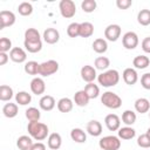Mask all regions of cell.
<instances>
[{
	"label": "cell",
	"instance_id": "60d3db41",
	"mask_svg": "<svg viewBox=\"0 0 150 150\" xmlns=\"http://www.w3.org/2000/svg\"><path fill=\"white\" fill-rule=\"evenodd\" d=\"M67 34H68L69 38H77V36H80V23L71 22L67 27Z\"/></svg>",
	"mask_w": 150,
	"mask_h": 150
},
{
	"label": "cell",
	"instance_id": "ab89813d",
	"mask_svg": "<svg viewBox=\"0 0 150 150\" xmlns=\"http://www.w3.org/2000/svg\"><path fill=\"white\" fill-rule=\"evenodd\" d=\"M96 6H97V4H96L95 0H83V1L81 2V8H82L83 12H86V13H91V12H94V11L96 9Z\"/></svg>",
	"mask_w": 150,
	"mask_h": 150
},
{
	"label": "cell",
	"instance_id": "cb8c5ba5",
	"mask_svg": "<svg viewBox=\"0 0 150 150\" xmlns=\"http://www.w3.org/2000/svg\"><path fill=\"white\" fill-rule=\"evenodd\" d=\"M18 105L15 103H6L4 107H2V114L7 117V118H13L18 115Z\"/></svg>",
	"mask_w": 150,
	"mask_h": 150
},
{
	"label": "cell",
	"instance_id": "f546056e",
	"mask_svg": "<svg viewBox=\"0 0 150 150\" xmlns=\"http://www.w3.org/2000/svg\"><path fill=\"white\" fill-rule=\"evenodd\" d=\"M23 46L27 52L29 53H38L42 49V42L41 41H25Z\"/></svg>",
	"mask_w": 150,
	"mask_h": 150
},
{
	"label": "cell",
	"instance_id": "603a6c76",
	"mask_svg": "<svg viewBox=\"0 0 150 150\" xmlns=\"http://www.w3.org/2000/svg\"><path fill=\"white\" fill-rule=\"evenodd\" d=\"M33 141H32V137L29 136H26V135H22L18 138L16 141V146L20 149V150H30L32 145H33Z\"/></svg>",
	"mask_w": 150,
	"mask_h": 150
},
{
	"label": "cell",
	"instance_id": "ac0fdd59",
	"mask_svg": "<svg viewBox=\"0 0 150 150\" xmlns=\"http://www.w3.org/2000/svg\"><path fill=\"white\" fill-rule=\"evenodd\" d=\"M47 144H48V148L52 149V150H57V149H60V146H61V144H62L61 135L57 134V132H52V134L48 136Z\"/></svg>",
	"mask_w": 150,
	"mask_h": 150
},
{
	"label": "cell",
	"instance_id": "ee69618b",
	"mask_svg": "<svg viewBox=\"0 0 150 150\" xmlns=\"http://www.w3.org/2000/svg\"><path fill=\"white\" fill-rule=\"evenodd\" d=\"M141 84L144 89L150 90V73H145L141 77Z\"/></svg>",
	"mask_w": 150,
	"mask_h": 150
},
{
	"label": "cell",
	"instance_id": "83f0119b",
	"mask_svg": "<svg viewBox=\"0 0 150 150\" xmlns=\"http://www.w3.org/2000/svg\"><path fill=\"white\" fill-rule=\"evenodd\" d=\"M93 49L97 54H103L108 49V43H107V41L104 39L98 38V39L94 40V42H93Z\"/></svg>",
	"mask_w": 150,
	"mask_h": 150
},
{
	"label": "cell",
	"instance_id": "681fc988",
	"mask_svg": "<svg viewBox=\"0 0 150 150\" xmlns=\"http://www.w3.org/2000/svg\"><path fill=\"white\" fill-rule=\"evenodd\" d=\"M146 134L150 136V128H148V130H146Z\"/></svg>",
	"mask_w": 150,
	"mask_h": 150
},
{
	"label": "cell",
	"instance_id": "836d02e7",
	"mask_svg": "<svg viewBox=\"0 0 150 150\" xmlns=\"http://www.w3.org/2000/svg\"><path fill=\"white\" fill-rule=\"evenodd\" d=\"M25 41H41L40 33L36 28H28L25 32Z\"/></svg>",
	"mask_w": 150,
	"mask_h": 150
},
{
	"label": "cell",
	"instance_id": "7c38bea8",
	"mask_svg": "<svg viewBox=\"0 0 150 150\" xmlns=\"http://www.w3.org/2000/svg\"><path fill=\"white\" fill-rule=\"evenodd\" d=\"M104 123L110 131H116L121 127V120L116 114H109L104 118Z\"/></svg>",
	"mask_w": 150,
	"mask_h": 150
},
{
	"label": "cell",
	"instance_id": "9a60e30c",
	"mask_svg": "<svg viewBox=\"0 0 150 150\" xmlns=\"http://www.w3.org/2000/svg\"><path fill=\"white\" fill-rule=\"evenodd\" d=\"M122 76H123L124 82L129 86H134L138 81V74L134 68H125Z\"/></svg>",
	"mask_w": 150,
	"mask_h": 150
},
{
	"label": "cell",
	"instance_id": "4316f807",
	"mask_svg": "<svg viewBox=\"0 0 150 150\" xmlns=\"http://www.w3.org/2000/svg\"><path fill=\"white\" fill-rule=\"evenodd\" d=\"M70 137L74 142L76 143H84L87 141V135L86 132L80 129V128H74L71 131H70Z\"/></svg>",
	"mask_w": 150,
	"mask_h": 150
},
{
	"label": "cell",
	"instance_id": "2e32d148",
	"mask_svg": "<svg viewBox=\"0 0 150 150\" xmlns=\"http://www.w3.org/2000/svg\"><path fill=\"white\" fill-rule=\"evenodd\" d=\"M39 105H40V108H41L42 110H45V111H50V110H53L54 107H55V100H54V97L50 96V95H43V96L40 98V101H39Z\"/></svg>",
	"mask_w": 150,
	"mask_h": 150
},
{
	"label": "cell",
	"instance_id": "7dc6e473",
	"mask_svg": "<svg viewBox=\"0 0 150 150\" xmlns=\"http://www.w3.org/2000/svg\"><path fill=\"white\" fill-rule=\"evenodd\" d=\"M30 150H46V145L43 143H41V142H36V143H34L32 145Z\"/></svg>",
	"mask_w": 150,
	"mask_h": 150
},
{
	"label": "cell",
	"instance_id": "7a4b0ae2",
	"mask_svg": "<svg viewBox=\"0 0 150 150\" xmlns=\"http://www.w3.org/2000/svg\"><path fill=\"white\" fill-rule=\"evenodd\" d=\"M97 81L102 87H114L120 81V73L116 69H109L97 76Z\"/></svg>",
	"mask_w": 150,
	"mask_h": 150
},
{
	"label": "cell",
	"instance_id": "484cf974",
	"mask_svg": "<svg viewBox=\"0 0 150 150\" xmlns=\"http://www.w3.org/2000/svg\"><path fill=\"white\" fill-rule=\"evenodd\" d=\"M94 34V25L91 22H82L80 23V36L81 38H89Z\"/></svg>",
	"mask_w": 150,
	"mask_h": 150
},
{
	"label": "cell",
	"instance_id": "1f68e13d",
	"mask_svg": "<svg viewBox=\"0 0 150 150\" xmlns=\"http://www.w3.org/2000/svg\"><path fill=\"white\" fill-rule=\"evenodd\" d=\"M15 101L16 103H19L20 105H27L30 103L32 101V96L30 94H28L27 91H19L16 95H15Z\"/></svg>",
	"mask_w": 150,
	"mask_h": 150
},
{
	"label": "cell",
	"instance_id": "8d00e7d4",
	"mask_svg": "<svg viewBox=\"0 0 150 150\" xmlns=\"http://www.w3.org/2000/svg\"><path fill=\"white\" fill-rule=\"evenodd\" d=\"M18 12L19 14H21L22 16H28L33 13V6L30 2H27V1H23L21 2L19 6H18Z\"/></svg>",
	"mask_w": 150,
	"mask_h": 150
},
{
	"label": "cell",
	"instance_id": "d6a6232c",
	"mask_svg": "<svg viewBox=\"0 0 150 150\" xmlns=\"http://www.w3.org/2000/svg\"><path fill=\"white\" fill-rule=\"evenodd\" d=\"M136 112H134L132 110H125L122 114V122L128 127L132 125L136 122Z\"/></svg>",
	"mask_w": 150,
	"mask_h": 150
},
{
	"label": "cell",
	"instance_id": "74e56055",
	"mask_svg": "<svg viewBox=\"0 0 150 150\" xmlns=\"http://www.w3.org/2000/svg\"><path fill=\"white\" fill-rule=\"evenodd\" d=\"M26 117L29 122H34V121H39L40 117H41V114H40V110L35 107H30L26 110Z\"/></svg>",
	"mask_w": 150,
	"mask_h": 150
},
{
	"label": "cell",
	"instance_id": "52a82bcc",
	"mask_svg": "<svg viewBox=\"0 0 150 150\" xmlns=\"http://www.w3.org/2000/svg\"><path fill=\"white\" fill-rule=\"evenodd\" d=\"M122 43L125 49H135L138 46V36L135 32H127L122 38Z\"/></svg>",
	"mask_w": 150,
	"mask_h": 150
},
{
	"label": "cell",
	"instance_id": "bcb514c9",
	"mask_svg": "<svg viewBox=\"0 0 150 150\" xmlns=\"http://www.w3.org/2000/svg\"><path fill=\"white\" fill-rule=\"evenodd\" d=\"M142 49H143V52H145V53H149L150 54V36H146V38H144L143 39V41H142Z\"/></svg>",
	"mask_w": 150,
	"mask_h": 150
},
{
	"label": "cell",
	"instance_id": "f35d334b",
	"mask_svg": "<svg viewBox=\"0 0 150 150\" xmlns=\"http://www.w3.org/2000/svg\"><path fill=\"white\" fill-rule=\"evenodd\" d=\"M39 68H40V64L36 61H28L25 64V71L28 75H38Z\"/></svg>",
	"mask_w": 150,
	"mask_h": 150
},
{
	"label": "cell",
	"instance_id": "5b68a950",
	"mask_svg": "<svg viewBox=\"0 0 150 150\" xmlns=\"http://www.w3.org/2000/svg\"><path fill=\"white\" fill-rule=\"evenodd\" d=\"M59 8L61 15L66 19L73 18L76 13V5L73 0H61L59 4Z\"/></svg>",
	"mask_w": 150,
	"mask_h": 150
},
{
	"label": "cell",
	"instance_id": "c3c4849f",
	"mask_svg": "<svg viewBox=\"0 0 150 150\" xmlns=\"http://www.w3.org/2000/svg\"><path fill=\"white\" fill-rule=\"evenodd\" d=\"M8 59H9V55H7L6 53H0V66H5Z\"/></svg>",
	"mask_w": 150,
	"mask_h": 150
},
{
	"label": "cell",
	"instance_id": "9c48e42d",
	"mask_svg": "<svg viewBox=\"0 0 150 150\" xmlns=\"http://www.w3.org/2000/svg\"><path fill=\"white\" fill-rule=\"evenodd\" d=\"M121 36V27L116 23H112V25H109L107 26V28L104 29V38L108 40V41H111V42H115L118 40V38Z\"/></svg>",
	"mask_w": 150,
	"mask_h": 150
},
{
	"label": "cell",
	"instance_id": "8fae6325",
	"mask_svg": "<svg viewBox=\"0 0 150 150\" xmlns=\"http://www.w3.org/2000/svg\"><path fill=\"white\" fill-rule=\"evenodd\" d=\"M9 59L13 61V62H16V63H22L26 61L27 59V54L26 52L20 48V47H13L12 50L9 52Z\"/></svg>",
	"mask_w": 150,
	"mask_h": 150
},
{
	"label": "cell",
	"instance_id": "f6af8a7d",
	"mask_svg": "<svg viewBox=\"0 0 150 150\" xmlns=\"http://www.w3.org/2000/svg\"><path fill=\"white\" fill-rule=\"evenodd\" d=\"M132 5L131 0H116V6L120 9H128Z\"/></svg>",
	"mask_w": 150,
	"mask_h": 150
},
{
	"label": "cell",
	"instance_id": "7402d4cb",
	"mask_svg": "<svg viewBox=\"0 0 150 150\" xmlns=\"http://www.w3.org/2000/svg\"><path fill=\"white\" fill-rule=\"evenodd\" d=\"M132 64L137 69H145L150 64V59L145 55H137L132 60Z\"/></svg>",
	"mask_w": 150,
	"mask_h": 150
},
{
	"label": "cell",
	"instance_id": "4dcf8cb0",
	"mask_svg": "<svg viewBox=\"0 0 150 150\" xmlns=\"http://www.w3.org/2000/svg\"><path fill=\"white\" fill-rule=\"evenodd\" d=\"M83 90L87 93V95L89 96V98H96V97L100 95V88H98V86L95 84L94 82L86 84V87H84Z\"/></svg>",
	"mask_w": 150,
	"mask_h": 150
},
{
	"label": "cell",
	"instance_id": "ffe728a7",
	"mask_svg": "<svg viewBox=\"0 0 150 150\" xmlns=\"http://www.w3.org/2000/svg\"><path fill=\"white\" fill-rule=\"evenodd\" d=\"M89 100L90 98H89V96L87 95V93L84 90H79L74 95V102L79 107H86L89 103Z\"/></svg>",
	"mask_w": 150,
	"mask_h": 150
},
{
	"label": "cell",
	"instance_id": "b9f144b4",
	"mask_svg": "<svg viewBox=\"0 0 150 150\" xmlns=\"http://www.w3.org/2000/svg\"><path fill=\"white\" fill-rule=\"evenodd\" d=\"M137 144H138L141 148H143V149L150 148V136H149L146 132L139 135L138 138H137Z\"/></svg>",
	"mask_w": 150,
	"mask_h": 150
},
{
	"label": "cell",
	"instance_id": "d4e9b609",
	"mask_svg": "<svg viewBox=\"0 0 150 150\" xmlns=\"http://www.w3.org/2000/svg\"><path fill=\"white\" fill-rule=\"evenodd\" d=\"M135 135H136V130L134 128H131V127L127 125V127H123V128L118 129V138H121V139L128 141V139L134 138Z\"/></svg>",
	"mask_w": 150,
	"mask_h": 150
},
{
	"label": "cell",
	"instance_id": "7bdbcfd3",
	"mask_svg": "<svg viewBox=\"0 0 150 150\" xmlns=\"http://www.w3.org/2000/svg\"><path fill=\"white\" fill-rule=\"evenodd\" d=\"M8 50H12V41L4 36L0 39V53H7Z\"/></svg>",
	"mask_w": 150,
	"mask_h": 150
},
{
	"label": "cell",
	"instance_id": "6da1fadb",
	"mask_svg": "<svg viewBox=\"0 0 150 150\" xmlns=\"http://www.w3.org/2000/svg\"><path fill=\"white\" fill-rule=\"evenodd\" d=\"M27 130H28L29 136L32 138H34L35 141H43L48 136V127H47V124L41 123L39 121L28 122Z\"/></svg>",
	"mask_w": 150,
	"mask_h": 150
},
{
	"label": "cell",
	"instance_id": "3957f363",
	"mask_svg": "<svg viewBox=\"0 0 150 150\" xmlns=\"http://www.w3.org/2000/svg\"><path fill=\"white\" fill-rule=\"evenodd\" d=\"M101 102L109 109H118L122 105V98L112 91L103 93L101 96Z\"/></svg>",
	"mask_w": 150,
	"mask_h": 150
},
{
	"label": "cell",
	"instance_id": "4fadbf2b",
	"mask_svg": "<svg viewBox=\"0 0 150 150\" xmlns=\"http://www.w3.org/2000/svg\"><path fill=\"white\" fill-rule=\"evenodd\" d=\"M30 90L35 95H42L46 90V83L41 77H34L30 81Z\"/></svg>",
	"mask_w": 150,
	"mask_h": 150
},
{
	"label": "cell",
	"instance_id": "d6986e66",
	"mask_svg": "<svg viewBox=\"0 0 150 150\" xmlns=\"http://www.w3.org/2000/svg\"><path fill=\"white\" fill-rule=\"evenodd\" d=\"M135 110L139 114H145L150 110V102L145 97H139L135 101Z\"/></svg>",
	"mask_w": 150,
	"mask_h": 150
},
{
	"label": "cell",
	"instance_id": "277c9868",
	"mask_svg": "<svg viewBox=\"0 0 150 150\" xmlns=\"http://www.w3.org/2000/svg\"><path fill=\"white\" fill-rule=\"evenodd\" d=\"M98 145L102 150H118L121 148V141L117 136L109 135L100 139Z\"/></svg>",
	"mask_w": 150,
	"mask_h": 150
},
{
	"label": "cell",
	"instance_id": "30bf717a",
	"mask_svg": "<svg viewBox=\"0 0 150 150\" xmlns=\"http://www.w3.org/2000/svg\"><path fill=\"white\" fill-rule=\"evenodd\" d=\"M81 77L87 83L94 82V80L96 79V69L93 66H89V64L83 66L81 68Z\"/></svg>",
	"mask_w": 150,
	"mask_h": 150
},
{
	"label": "cell",
	"instance_id": "8992f818",
	"mask_svg": "<svg viewBox=\"0 0 150 150\" xmlns=\"http://www.w3.org/2000/svg\"><path fill=\"white\" fill-rule=\"evenodd\" d=\"M59 70V63L55 60H48L45 61L42 63H40V68H39V75L47 77L50 76L53 74H55Z\"/></svg>",
	"mask_w": 150,
	"mask_h": 150
},
{
	"label": "cell",
	"instance_id": "f907efd6",
	"mask_svg": "<svg viewBox=\"0 0 150 150\" xmlns=\"http://www.w3.org/2000/svg\"><path fill=\"white\" fill-rule=\"evenodd\" d=\"M149 118H150V112H149Z\"/></svg>",
	"mask_w": 150,
	"mask_h": 150
},
{
	"label": "cell",
	"instance_id": "44dd1931",
	"mask_svg": "<svg viewBox=\"0 0 150 150\" xmlns=\"http://www.w3.org/2000/svg\"><path fill=\"white\" fill-rule=\"evenodd\" d=\"M73 107H74V103L69 97H62L57 102V109L61 112H69L73 110Z\"/></svg>",
	"mask_w": 150,
	"mask_h": 150
},
{
	"label": "cell",
	"instance_id": "ba28073f",
	"mask_svg": "<svg viewBox=\"0 0 150 150\" xmlns=\"http://www.w3.org/2000/svg\"><path fill=\"white\" fill-rule=\"evenodd\" d=\"M15 14L11 11H1L0 12V29L6 27H11L15 23Z\"/></svg>",
	"mask_w": 150,
	"mask_h": 150
},
{
	"label": "cell",
	"instance_id": "e0dca14e",
	"mask_svg": "<svg viewBox=\"0 0 150 150\" xmlns=\"http://www.w3.org/2000/svg\"><path fill=\"white\" fill-rule=\"evenodd\" d=\"M87 132L90 136H94V137L100 136L102 134V124L96 120L89 121L88 124H87Z\"/></svg>",
	"mask_w": 150,
	"mask_h": 150
},
{
	"label": "cell",
	"instance_id": "e575fe53",
	"mask_svg": "<svg viewBox=\"0 0 150 150\" xmlns=\"http://www.w3.org/2000/svg\"><path fill=\"white\" fill-rule=\"evenodd\" d=\"M12 97H13V89L9 86L2 84L0 87V100L2 102H6V101H9Z\"/></svg>",
	"mask_w": 150,
	"mask_h": 150
},
{
	"label": "cell",
	"instance_id": "5bb4252c",
	"mask_svg": "<svg viewBox=\"0 0 150 150\" xmlns=\"http://www.w3.org/2000/svg\"><path fill=\"white\" fill-rule=\"evenodd\" d=\"M42 38H43L45 42H47L49 45H54L60 40V33L55 28H47L43 32V36Z\"/></svg>",
	"mask_w": 150,
	"mask_h": 150
},
{
	"label": "cell",
	"instance_id": "f1b7e54d",
	"mask_svg": "<svg viewBox=\"0 0 150 150\" xmlns=\"http://www.w3.org/2000/svg\"><path fill=\"white\" fill-rule=\"evenodd\" d=\"M137 21L141 26L150 25V9H141L137 14Z\"/></svg>",
	"mask_w": 150,
	"mask_h": 150
},
{
	"label": "cell",
	"instance_id": "d590c367",
	"mask_svg": "<svg viewBox=\"0 0 150 150\" xmlns=\"http://www.w3.org/2000/svg\"><path fill=\"white\" fill-rule=\"evenodd\" d=\"M95 69H100V70H105L108 69V67L110 66V60L105 56H98L95 59Z\"/></svg>",
	"mask_w": 150,
	"mask_h": 150
}]
</instances>
